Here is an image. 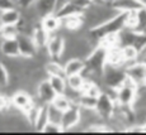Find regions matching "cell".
I'll use <instances>...</instances> for the list:
<instances>
[{
	"label": "cell",
	"mask_w": 146,
	"mask_h": 135,
	"mask_svg": "<svg viewBox=\"0 0 146 135\" xmlns=\"http://www.w3.org/2000/svg\"><path fill=\"white\" fill-rule=\"evenodd\" d=\"M125 78H126L125 67L111 66V64L106 63L102 75V82L104 83V86L116 90L119 86H122Z\"/></svg>",
	"instance_id": "obj_1"
},
{
	"label": "cell",
	"mask_w": 146,
	"mask_h": 135,
	"mask_svg": "<svg viewBox=\"0 0 146 135\" xmlns=\"http://www.w3.org/2000/svg\"><path fill=\"white\" fill-rule=\"evenodd\" d=\"M114 107H116V101L112 98L106 92H102L97 97V105H95V111L100 116L102 120H108L113 115Z\"/></svg>",
	"instance_id": "obj_2"
},
{
	"label": "cell",
	"mask_w": 146,
	"mask_h": 135,
	"mask_svg": "<svg viewBox=\"0 0 146 135\" xmlns=\"http://www.w3.org/2000/svg\"><path fill=\"white\" fill-rule=\"evenodd\" d=\"M80 123V107L76 104H72L69 109L62 111V117H61V128L64 131H69L74 126H76Z\"/></svg>",
	"instance_id": "obj_3"
},
{
	"label": "cell",
	"mask_w": 146,
	"mask_h": 135,
	"mask_svg": "<svg viewBox=\"0 0 146 135\" xmlns=\"http://www.w3.org/2000/svg\"><path fill=\"white\" fill-rule=\"evenodd\" d=\"M46 49H47V53H48L51 60L58 61L60 56L62 54L64 49H65V39H64V37L61 34H58V33L50 34V38L46 44Z\"/></svg>",
	"instance_id": "obj_4"
},
{
	"label": "cell",
	"mask_w": 146,
	"mask_h": 135,
	"mask_svg": "<svg viewBox=\"0 0 146 135\" xmlns=\"http://www.w3.org/2000/svg\"><path fill=\"white\" fill-rule=\"evenodd\" d=\"M126 76L136 82L137 86L146 83V66L141 61H136L125 67Z\"/></svg>",
	"instance_id": "obj_5"
},
{
	"label": "cell",
	"mask_w": 146,
	"mask_h": 135,
	"mask_svg": "<svg viewBox=\"0 0 146 135\" xmlns=\"http://www.w3.org/2000/svg\"><path fill=\"white\" fill-rule=\"evenodd\" d=\"M33 102H35L33 96L31 94H28L27 91H24V90H17L10 96V104L22 112L27 111L33 105Z\"/></svg>",
	"instance_id": "obj_6"
},
{
	"label": "cell",
	"mask_w": 146,
	"mask_h": 135,
	"mask_svg": "<svg viewBox=\"0 0 146 135\" xmlns=\"http://www.w3.org/2000/svg\"><path fill=\"white\" fill-rule=\"evenodd\" d=\"M18 46H19V54L23 58H32L35 57V54L37 53V47H36L35 42L31 35L27 34H21L19 33L18 37Z\"/></svg>",
	"instance_id": "obj_7"
},
{
	"label": "cell",
	"mask_w": 146,
	"mask_h": 135,
	"mask_svg": "<svg viewBox=\"0 0 146 135\" xmlns=\"http://www.w3.org/2000/svg\"><path fill=\"white\" fill-rule=\"evenodd\" d=\"M136 88L128 86H119L118 88H116V97L114 101L116 104H118L121 106H131L133 104L135 98H136Z\"/></svg>",
	"instance_id": "obj_8"
},
{
	"label": "cell",
	"mask_w": 146,
	"mask_h": 135,
	"mask_svg": "<svg viewBox=\"0 0 146 135\" xmlns=\"http://www.w3.org/2000/svg\"><path fill=\"white\" fill-rule=\"evenodd\" d=\"M55 96H56V92L53 91V88L51 87V85H50L48 80L41 81L37 85V88H36V97L40 101L41 105L52 102Z\"/></svg>",
	"instance_id": "obj_9"
},
{
	"label": "cell",
	"mask_w": 146,
	"mask_h": 135,
	"mask_svg": "<svg viewBox=\"0 0 146 135\" xmlns=\"http://www.w3.org/2000/svg\"><path fill=\"white\" fill-rule=\"evenodd\" d=\"M0 53L4 57H19V46L17 38L1 39L0 42Z\"/></svg>",
	"instance_id": "obj_10"
},
{
	"label": "cell",
	"mask_w": 146,
	"mask_h": 135,
	"mask_svg": "<svg viewBox=\"0 0 146 135\" xmlns=\"http://www.w3.org/2000/svg\"><path fill=\"white\" fill-rule=\"evenodd\" d=\"M106 63L111 64V66L125 67V61H123V56H122V47L114 46L107 49Z\"/></svg>",
	"instance_id": "obj_11"
},
{
	"label": "cell",
	"mask_w": 146,
	"mask_h": 135,
	"mask_svg": "<svg viewBox=\"0 0 146 135\" xmlns=\"http://www.w3.org/2000/svg\"><path fill=\"white\" fill-rule=\"evenodd\" d=\"M40 24L47 33L53 34V33H57L58 30H60L61 19L57 18L55 14H50V15H46V16H43V18H41Z\"/></svg>",
	"instance_id": "obj_12"
},
{
	"label": "cell",
	"mask_w": 146,
	"mask_h": 135,
	"mask_svg": "<svg viewBox=\"0 0 146 135\" xmlns=\"http://www.w3.org/2000/svg\"><path fill=\"white\" fill-rule=\"evenodd\" d=\"M84 25L83 14H76V15H70L66 18L61 19V27L65 28L67 32H78Z\"/></svg>",
	"instance_id": "obj_13"
},
{
	"label": "cell",
	"mask_w": 146,
	"mask_h": 135,
	"mask_svg": "<svg viewBox=\"0 0 146 135\" xmlns=\"http://www.w3.org/2000/svg\"><path fill=\"white\" fill-rule=\"evenodd\" d=\"M33 7L36 8L40 18H43L46 15L55 13V7H56V0H36L33 3Z\"/></svg>",
	"instance_id": "obj_14"
},
{
	"label": "cell",
	"mask_w": 146,
	"mask_h": 135,
	"mask_svg": "<svg viewBox=\"0 0 146 135\" xmlns=\"http://www.w3.org/2000/svg\"><path fill=\"white\" fill-rule=\"evenodd\" d=\"M85 68V62L81 58H70L64 63V71H65V76H70V75H76V73H81Z\"/></svg>",
	"instance_id": "obj_15"
},
{
	"label": "cell",
	"mask_w": 146,
	"mask_h": 135,
	"mask_svg": "<svg viewBox=\"0 0 146 135\" xmlns=\"http://www.w3.org/2000/svg\"><path fill=\"white\" fill-rule=\"evenodd\" d=\"M113 9H116L117 12H133V10H137L141 8L140 3L137 0H112L109 3Z\"/></svg>",
	"instance_id": "obj_16"
},
{
	"label": "cell",
	"mask_w": 146,
	"mask_h": 135,
	"mask_svg": "<svg viewBox=\"0 0 146 135\" xmlns=\"http://www.w3.org/2000/svg\"><path fill=\"white\" fill-rule=\"evenodd\" d=\"M31 37H32L37 48H43V47H46L47 41H48V38H50V33H47L46 30L41 27V24L38 23V24L35 25V28H33Z\"/></svg>",
	"instance_id": "obj_17"
},
{
	"label": "cell",
	"mask_w": 146,
	"mask_h": 135,
	"mask_svg": "<svg viewBox=\"0 0 146 135\" xmlns=\"http://www.w3.org/2000/svg\"><path fill=\"white\" fill-rule=\"evenodd\" d=\"M22 13L18 8L0 12V25H15L19 22Z\"/></svg>",
	"instance_id": "obj_18"
},
{
	"label": "cell",
	"mask_w": 146,
	"mask_h": 135,
	"mask_svg": "<svg viewBox=\"0 0 146 135\" xmlns=\"http://www.w3.org/2000/svg\"><path fill=\"white\" fill-rule=\"evenodd\" d=\"M47 123H48V114H47V104H44V105L40 106V110H38L36 121L33 124V129H35L37 133H42L43 128L46 126Z\"/></svg>",
	"instance_id": "obj_19"
},
{
	"label": "cell",
	"mask_w": 146,
	"mask_h": 135,
	"mask_svg": "<svg viewBox=\"0 0 146 135\" xmlns=\"http://www.w3.org/2000/svg\"><path fill=\"white\" fill-rule=\"evenodd\" d=\"M84 12L80 9V8H78L75 4H72L71 1L70 3H67L66 5H64L62 8H60L58 10H56L55 13V15L57 16V18H60V19H64V18H66V16H70V15H76V14H83Z\"/></svg>",
	"instance_id": "obj_20"
},
{
	"label": "cell",
	"mask_w": 146,
	"mask_h": 135,
	"mask_svg": "<svg viewBox=\"0 0 146 135\" xmlns=\"http://www.w3.org/2000/svg\"><path fill=\"white\" fill-rule=\"evenodd\" d=\"M146 28V8L141 7L135 12V27L133 29L137 33H144Z\"/></svg>",
	"instance_id": "obj_21"
},
{
	"label": "cell",
	"mask_w": 146,
	"mask_h": 135,
	"mask_svg": "<svg viewBox=\"0 0 146 135\" xmlns=\"http://www.w3.org/2000/svg\"><path fill=\"white\" fill-rule=\"evenodd\" d=\"M43 67L48 76H62V77H66L65 71H64V64H61L58 61L50 60Z\"/></svg>",
	"instance_id": "obj_22"
},
{
	"label": "cell",
	"mask_w": 146,
	"mask_h": 135,
	"mask_svg": "<svg viewBox=\"0 0 146 135\" xmlns=\"http://www.w3.org/2000/svg\"><path fill=\"white\" fill-rule=\"evenodd\" d=\"M48 82L51 87L53 88V91L56 92V95L64 94L66 90V77L62 76H48Z\"/></svg>",
	"instance_id": "obj_23"
},
{
	"label": "cell",
	"mask_w": 146,
	"mask_h": 135,
	"mask_svg": "<svg viewBox=\"0 0 146 135\" xmlns=\"http://www.w3.org/2000/svg\"><path fill=\"white\" fill-rule=\"evenodd\" d=\"M122 56H123V61H125V67H126L127 64L132 63V62L139 61L140 52L133 46H125L122 47Z\"/></svg>",
	"instance_id": "obj_24"
},
{
	"label": "cell",
	"mask_w": 146,
	"mask_h": 135,
	"mask_svg": "<svg viewBox=\"0 0 146 135\" xmlns=\"http://www.w3.org/2000/svg\"><path fill=\"white\" fill-rule=\"evenodd\" d=\"M84 81H85V78L83 77L81 73L66 76V86L75 90V91H80L81 87L84 85Z\"/></svg>",
	"instance_id": "obj_25"
},
{
	"label": "cell",
	"mask_w": 146,
	"mask_h": 135,
	"mask_svg": "<svg viewBox=\"0 0 146 135\" xmlns=\"http://www.w3.org/2000/svg\"><path fill=\"white\" fill-rule=\"evenodd\" d=\"M52 105L55 106V107H57L58 110L61 111H65L66 109H69L70 106L72 105L71 100H70L69 97L66 96L65 94H60V95H56L55 98L52 100Z\"/></svg>",
	"instance_id": "obj_26"
},
{
	"label": "cell",
	"mask_w": 146,
	"mask_h": 135,
	"mask_svg": "<svg viewBox=\"0 0 146 135\" xmlns=\"http://www.w3.org/2000/svg\"><path fill=\"white\" fill-rule=\"evenodd\" d=\"M19 34L17 25H0V38L1 39H10L17 38Z\"/></svg>",
	"instance_id": "obj_27"
},
{
	"label": "cell",
	"mask_w": 146,
	"mask_h": 135,
	"mask_svg": "<svg viewBox=\"0 0 146 135\" xmlns=\"http://www.w3.org/2000/svg\"><path fill=\"white\" fill-rule=\"evenodd\" d=\"M47 114H48V121L50 123H55V124H60L61 123L62 111L58 110L57 107H55L51 102L47 104Z\"/></svg>",
	"instance_id": "obj_28"
},
{
	"label": "cell",
	"mask_w": 146,
	"mask_h": 135,
	"mask_svg": "<svg viewBox=\"0 0 146 135\" xmlns=\"http://www.w3.org/2000/svg\"><path fill=\"white\" fill-rule=\"evenodd\" d=\"M76 105H79L80 107L84 109H95V105H97V98L88 96V95L80 94L79 98L76 101Z\"/></svg>",
	"instance_id": "obj_29"
},
{
	"label": "cell",
	"mask_w": 146,
	"mask_h": 135,
	"mask_svg": "<svg viewBox=\"0 0 146 135\" xmlns=\"http://www.w3.org/2000/svg\"><path fill=\"white\" fill-rule=\"evenodd\" d=\"M9 82V72L5 64L0 61V88H5Z\"/></svg>",
	"instance_id": "obj_30"
},
{
	"label": "cell",
	"mask_w": 146,
	"mask_h": 135,
	"mask_svg": "<svg viewBox=\"0 0 146 135\" xmlns=\"http://www.w3.org/2000/svg\"><path fill=\"white\" fill-rule=\"evenodd\" d=\"M42 133L46 134H58V133H64L62 128H61L60 124H55V123H47L46 126L43 128V131Z\"/></svg>",
	"instance_id": "obj_31"
},
{
	"label": "cell",
	"mask_w": 146,
	"mask_h": 135,
	"mask_svg": "<svg viewBox=\"0 0 146 135\" xmlns=\"http://www.w3.org/2000/svg\"><path fill=\"white\" fill-rule=\"evenodd\" d=\"M14 8H17L15 0H0V12H5Z\"/></svg>",
	"instance_id": "obj_32"
},
{
	"label": "cell",
	"mask_w": 146,
	"mask_h": 135,
	"mask_svg": "<svg viewBox=\"0 0 146 135\" xmlns=\"http://www.w3.org/2000/svg\"><path fill=\"white\" fill-rule=\"evenodd\" d=\"M10 106V97L0 94V112H4Z\"/></svg>",
	"instance_id": "obj_33"
},
{
	"label": "cell",
	"mask_w": 146,
	"mask_h": 135,
	"mask_svg": "<svg viewBox=\"0 0 146 135\" xmlns=\"http://www.w3.org/2000/svg\"><path fill=\"white\" fill-rule=\"evenodd\" d=\"M71 3L76 5L78 8H80V9L84 12L85 9H88V8L90 7L93 1H92V0H71Z\"/></svg>",
	"instance_id": "obj_34"
},
{
	"label": "cell",
	"mask_w": 146,
	"mask_h": 135,
	"mask_svg": "<svg viewBox=\"0 0 146 135\" xmlns=\"http://www.w3.org/2000/svg\"><path fill=\"white\" fill-rule=\"evenodd\" d=\"M36 0H15L17 3V8L18 9H24V8H28L35 3Z\"/></svg>",
	"instance_id": "obj_35"
},
{
	"label": "cell",
	"mask_w": 146,
	"mask_h": 135,
	"mask_svg": "<svg viewBox=\"0 0 146 135\" xmlns=\"http://www.w3.org/2000/svg\"><path fill=\"white\" fill-rule=\"evenodd\" d=\"M71 0H56V7H55V12L58 10L60 8H62L64 5H66L67 3H70Z\"/></svg>",
	"instance_id": "obj_36"
},
{
	"label": "cell",
	"mask_w": 146,
	"mask_h": 135,
	"mask_svg": "<svg viewBox=\"0 0 146 135\" xmlns=\"http://www.w3.org/2000/svg\"><path fill=\"white\" fill-rule=\"evenodd\" d=\"M139 61H141L142 63L146 66V53H145V54H140L139 56Z\"/></svg>",
	"instance_id": "obj_37"
},
{
	"label": "cell",
	"mask_w": 146,
	"mask_h": 135,
	"mask_svg": "<svg viewBox=\"0 0 146 135\" xmlns=\"http://www.w3.org/2000/svg\"><path fill=\"white\" fill-rule=\"evenodd\" d=\"M137 1L140 3V5H141V7L146 8V0H137Z\"/></svg>",
	"instance_id": "obj_38"
},
{
	"label": "cell",
	"mask_w": 146,
	"mask_h": 135,
	"mask_svg": "<svg viewBox=\"0 0 146 135\" xmlns=\"http://www.w3.org/2000/svg\"><path fill=\"white\" fill-rule=\"evenodd\" d=\"M93 3H98V4H104L106 0H92Z\"/></svg>",
	"instance_id": "obj_39"
},
{
	"label": "cell",
	"mask_w": 146,
	"mask_h": 135,
	"mask_svg": "<svg viewBox=\"0 0 146 135\" xmlns=\"http://www.w3.org/2000/svg\"><path fill=\"white\" fill-rule=\"evenodd\" d=\"M145 53H146V44L142 47V49L140 50V54H145Z\"/></svg>",
	"instance_id": "obj_40"
},
{
	"label": "cell",
	"mask_w": 146,
	"mask_h": 135,
	"mask_svg": "<svg viewBox=\"0 0 146 135\" xmlns=\"http://www.w3.org/2000/svg\"><path fill=\"white\" fill-rule=\"evenodd\" d=\"M142 131H144V133H146V123L144 124V125H142Z\"/></svg>",
	"instance_id": "obj_41"
},
{
	"label": "cell",
	"mask_w": 146,
	"mask_h": 135,
	"mask_svg": "<svg viewBox=\"0 0 146 135\" xmlns=\"http://www.w3.org/2000/svg\"><path fill=\"white\" fill-rule=\"evenodd\" d=\"M144 33H145V34H146V28H145V30H144Z\"/></svg>",
	"instance_id": "obj_42"
}]
</instances>
